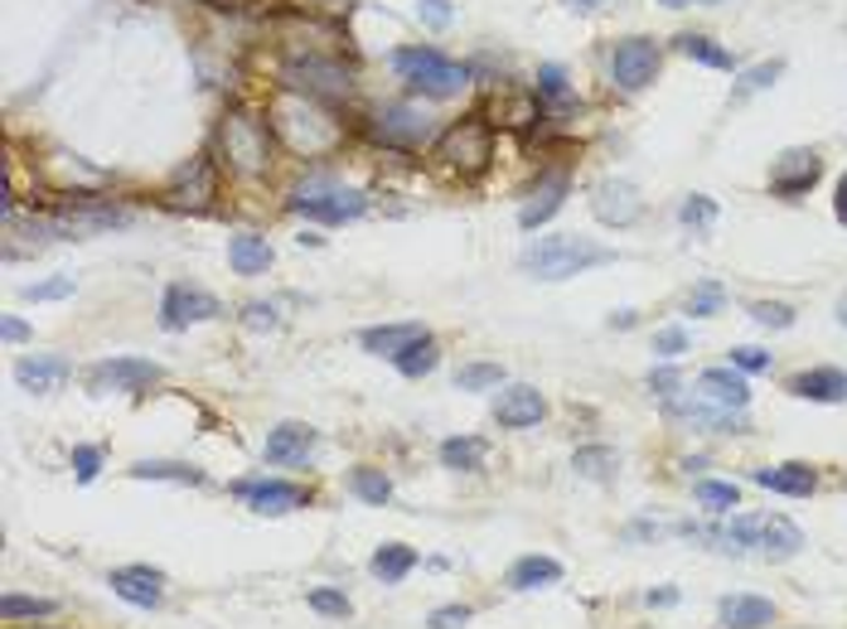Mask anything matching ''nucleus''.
Segmentation results:
<instances>
[{
	"label": "nucleus",
	"instance_id": "f03ea898",
	"mask_svg": "<svg viewBox=\"0 0 847 629\" xmlns=\"http://www.w3.org/2000/svg\"><path fill=\"white\" fill-rule=\"evenodd\" d=\"M393 68L407 78V88L427 92V98H455V92L470 83L465 68L451 64V58H441L437 49H397Z\"/></svg>",
	"mask_w": 847,
	"mask_h": 629
},
{
	"label": "nucleus",
	"instance_id": "dca6fc26",
	"mask_svg": "<svg viewBox=\"0 0 847 629\" xmlns=\"http://www.w3.org/2000/svg\"><path fill=\"white\" fill-rule=\"evenodd\" d=\"M760 489H770V494H790V499H809L818 489V474H814V465H766V470H756L750 474Z\"/></svg>",
	"mask_w": 847,
	"mask_h": 629
},
{
	"label": "nucleus",
	"instance_id": "49530a36",
	"mask_svg": "<svg viewBox=\"0 0 847 629\" xmlns=\"http://www.w3.org/2000/svg\"><path fill=\"white\" fill-rule=\"evenodd\" d=\"M732 368H741V373H770V354H766V348H756V344H741V348H732Z\"/></svg>",
	"mask_w": 847,
	"mask_h": 629
},
{
	"label": "nucleus",
	"instance_id": "ddd939ff",
	"mask_svg": "<svg viewBox=\"0 0 847 629\" xmlns=\"http://www.w3.org/2000/svg\"><path fill=\"white\" fill-rule=\"evenodd\" d=\"M698 398L702 402H712V407H726V412H746V402H750V382H746V373L741 368H708L698 378Z\"/></svg>",
	"mask_w": 847,
	"mask_h": 629
},
{
	"label": "nucleus",
	"instance_id": "5701e85b",
	"mask_svg": "<svg viewBox=\"0 0 847 629\" xmlns=\"http://www.w3.org/2000/svg\"><path fill=\"white\" fill-rule=\"evenodd\" d=\"M272 242L267 238H257V232H238V238L228 242V262H233V272L238 276H257V272H267L272 266Z\"/></svg>",
	"mask_w": 847,
	"mask_h": 629
},
{
	"label": "nucleus",
	"instance_id": "7ed1b4c3",
	"mask_svg": "<svg viewBox=\"0 0 847 629\" xmlns=\"http://www.w3.org/2000/svg\"><path fill=\"white\" fill-rule=\"evenodd\" d=\"M291 208L305 218H315V224H349V218H359L369 199H363L359 190H345V184H329V180H310L296 190V199Z\"/></svg>",
	"mask_w": 847,
	"mask_h": 629
},
{
	"label": "nucleus",
	"instance_id": "1a4fd4ad",
	"mask_svg": "<svg viewBox=\"0 0 847 629\" xmlns=\"http://www.w3.org/2000/svg\"><path fill=\"white\" fill-rule=\"evenodd\" d=\"M238 494L247 499V504H252V514H262V518L296 514V508L305 504V494H301L296 484H286V480H242Z\"/></svg>",
	"mask_w": 847,
	"mask_h": 629
},
{
	"label": "nucleus",
	"instance_id": "c9c22d12",
	"mask_svg": "<svg viewBox=\"0 0 847 629\" xmlns=\"http://www.w3.org/2000/svg\"><path fill=\"white\" fill-rule=\"evenodd\" d=\"M499 382H504L499 364H465L455 373V388H465V392H485V388H499Z\"/></svg>",
	"mask_w": 847,
	"mask_h": 629
},
{
	"label": "nucleus",
	"instance_id": "58836bf2",
	"mask_svg": "<svg viewBox=\"0 0 847 629\" xmlns=\"http://www.w3.org/2000/svg\"><path fill=\"white\" fill-rule=\"evenodd\" d=\"M678 218H684L688 228H712L716 224V204L708 199V194H688L684 208H678Z\"/></svg>",
	"mask_w": 847,
	"mask_h": 629
},
{
	"label": "nucleus",
	"instance_id": "603ef678",
	"mask_svg": "<svg viewBox=\"0 0 847 629\" xmlns=\"http://www.w3.org/2000/svg\"><path fill=\"white\" fill-rule=\"evenodd\" d=\"M417 10H421V20H427L431 30L451 25V0H417Z\"/></svg>",
	"mask_w": 847,
	"mask_h": 629
},
{
	"label": "nucleus",
	"instance_id": "39448f33",
	"mask_svg": "<svg viewBox=\"0 0 847 629\" xmlns=\"http://www.w3.org/2000/svg\"><path fill=\"white\" fill-rule=\"evenodd\" d=\"M150 382H160V364H150V358H108V364H98L88 373V388L98 392H140L150 388Z\"/></svg>",
	"mask_w": 847,
	"mask_h": 629
},
{
	"label": "nucleus",
	"instance_id": "6e6d98bb",
	"mask_svg": "<svg viewBox=\"0 0 847 629\" xmlns=\"http://www.w3.org/2000/svg\"><path fill=\"white\" fill-rule=\"evenodd\" d=\"M658 533H664V523H634L630 538H658Z\"/></svg>",
	"mask_w": 847,
	"mask_h": 629
},
{
	"label": "nucleus",
	"instance_id": "3c124183",
	"mask_svg": "<svg viewBox=\"0 0 847 629\" xmlns=\"http://www.w3.org/2000/svg\"><path fill=\"white\" fill-rule=\"evenodd\" d=\"M242 324H247V330H276L281 314H276V306H262V300H252V306L242 310Z\"/></svg>",
	"mask_w": 847,
	"mask_h": 629
},
{
	"label": "nucleus",
	"instance_id": "5fc2aeb1",
	"mask_svg": "<svg viewBox=\"0 0 847 629\" xmlns=\"http://www.w3.org/2000/svg\"><path fill=\"white\" fill-rule=\"evenodd\" d=\"M0 334H5V344H20V340H25V334H30V324H25V320H15V314H10V320L0 324Z\"/></svg>",
	"mask_w": 847,
	"mask_h": 629
},
{
	"label": "nucleus",
	"instance_id": "f257e3e1",
	"mask_svg": "<svg viewBox=\"0 0 847 629\" xmlns=\"http://www.w3.org/2000/svg\"><path fill=\"white\" fill-rule=\"evenodd\" d=\"M616 262V248H601V242L581 238V232H557V238H538L533 248L523 252V272H533L538 282H567V276H581L591 266Z\"/></svg>",
	"mask_w": 847,
	"mask_h": 629
},
{
	"label": "nucleus",
	"instance_id": "473e14b6",
	"mask_svg": "<svg viewBox=\"0 0 847 629\" xmlns=\"http://www.w3.org/2000/svg\"><path fill=\"white\" fill-rule=\"evenodd\" d=\"M286 78H291V88H315V92H345L349 88V78L329 64H301V68H291Z\"/></svg>",
	"mask_w": 847,
	"mask_h": 629
},
{
	"label": "nucleus",
	"instance_id": "a211bd4d",
	"mask_svg": "<svg viewBox=\"0 0 847 629\" xmlns=\"http://www.w3.org/2000/svg\"><path fill=\"white\" fill-rule=\"evenodd\" d=\"M756 547L770 557V562H790V557L799 552V547H804V533H799L790 518H780V514H760Z\"/></svg>",
	"mask_w": 847,
	"mask_h": 629
},
{
	"label": "nucleus",
	"instance_id": "f3484780",
	"mask_svg": "<svg viewBox=\"0 0 847 629\" xmlns=\"http://www.w3.org/2000/svg\"><path fill=\"white\" fill-rule=\"evenodd\" d=\"M126 224H132V214H122V208H78V214H58L49 232H58V238H88V232H108Z\"/></svg>",
	"mask_w": 847,
	"mask_h": 629
},
{
	"label": "nucleus",
	"instance_id": "6ab92c4d",
	"mask_svg": "<svg viewBox=\"0 0 847 629\" xmlns=\"http://www.w3.org/2000/svg\"><path fill=\"white\" fill-rule=\"evenodd\" d=\"M790 392L804 402H847V373L843 368H809L790 378Z\"/></svg>",
	"mask_w": 847,
	"mask_h": 629
},
{
	"label": "nucleus",
	"instance_id": "72a5a7b5",
	"mask_svg": "<svg viewBox=\"0 0 847 629\" xmlns=\"http://www.w3.org/2000/svg\"><path fill=\"white\" fill-rule=\"evenodd\" d=\"M692 499H698L708 514H732V508L741 504V489L726 484V480H698L692 484Z\"/></svg>",
	"mask_w": 847,
	"mask_h": 629
},
{
	"label": "nucleus",
	"instance_id": "4be33fe9",
	"mask_svg": "<svg viewBox=\"0 0 847 629\" xmlns=\"http://www.w3.org/2000/svg\"><path fill=\"white\" fill-rule=\"evenodd\" d=\"M68 358H58V354H39V358H25V364L15 368V378L25 382L30 392H54V388H64L68 382Z\"/></svg>",
	"mask_w": 847,
	"mask_h": 629
},
{
	"label": "nucleus",
	"instance_id": "f704fd0d",
	"mask_svg": "<svg viewBox=\"0 0 847 629\" xmlns=\"http://www.w3.org/2000/svg\"><path fill=\"white\" fill-rule=\"evenodd\" d=\"M54 610H58V601H44V596H15V591H10V596L0 601V615H5L10 625H15V620H49Z\"/></svg>",
	"mask_w": 847,
	"mask_h": 629
},
{
	"label": "nucleus",
	"instance_id": "c756f323",
	"mask_svg": "<svg viewBox=\"0 0 847 629\" xmlns=\"http://www.w3.org/2000/svg\"><path fill=\"white\" fill-rule=\"evenodd\" d=\"M572 470L581 474V480H596V484H606V480H616L620 460H616V450H606V446H586V450H576Z\"/></svg>",
	"mask_w": 847,
	"mask_h": 629
},
{
	"label": "nucleus",
	"instance_id": "9d476101",
	"mask_svg": "<svg viewBox=\"0 0 847 629\" xmlns=\"http://www.w3.org/2000/svg\"><path fill=\"white\" fill-rule=\"evenodd\" d=\"M591 208H596V218L610 228H630L634 218H640V190L625 180H601L596 184V194H591Z\"/></svg>",
	"mask_w": 847,
	"mask_h": 629
},
{
	"label": "nucleus",
	"instance_id": "9b49d317",
	"mask_svg": "<svg viewBox=\"0 0 847 629\" xmlns=\"http://www.w3.org/2000/svg\"><path fill=\"white\" fill-rule=\"evenodd\" d=\"M543 412H547L543 392L528 388V382H513V388H504L499 398H494V422H499V426H513V431L538 426V422H543Z\"/></svg>",
	"mask_w": 847,
	"mask_h": 629
},
{
	"label": "nucleus",
	"instance_id": "7c9ffc66",
	"mask_svg": "<svg viewBox=\"0 0 847 629\" xmlns=\"http://www.w3.org/2000/svg\"><path fill=\"white\" fill-rule=\"evenodd\" d=\"M349 489H354V499H363V504H373V508H383L387 499H393V480H387L383 470H373V465H359V470L349 474Z\"/></svg>",
	"mask_w": 847,
	"mask_h": 629
},
{
	"label": "nucleus",
	"instance_id": "a18cd8bd",
	"mask_svg": "<svg viewBox=\"0 0 847 629\" xmlns=\"http://www.w3.org/2000/svg\"><path fill=\"white\" fill-rule=\"evenodd\" d=\"M654 354H658V358H678V354H688V330H678V324L658 330V334H654Z\"/></svg>",
	"mask_w": 847,
	"mask_h": 629
},
{
	"label": "nucleus",
	"instance_id": "f8f14e48",
	"mask_svg": "<svg viewBox=\"0 0 847 629\" xmlns=\"http://www.w3.org/2000/svg\"><path fill=\"white\" fill-rule=\"evenodd\" d=\"M441 160H451L455 170H465V174H475V170H485V160H489V131L479 122H461L451 136L441 141Z\"/></svg>",
	"mask_w": 847,
	"mask_h": 629
},
{
	"label": "nucleus",
	"instance_id": "052dcab7",
	"mask_svg": "<svg viewBox=\"0 0 847 629\" xmlns=\"http://www.w3.org/2000/svg\"><path fill=\"white\" fill-rule=\"evenodd\" d=\"M838 320H843V324H847V296H843V300H838Z\"/></svg>",
	"mask_w": 847,
	"mask_h": 629
},
{
	"label": "nucleus",
	"instance_id": "13d9d810",
	"mask_svg": "<svg viewBox=\"0 0 847 629\" xmlns=\"http://www.w3.org/2000/svg\"><path fill=\"white\" fill-rule=\"evenodd\" d=\"M610 324H616V330H630V324H634V310H620V314H610Z\"/></svg>",
	"mask_w": 847,
	"mask_h": 629
},
{
	"label": "nucleus",
	"instance_id": "de8ad7c7",
	"mask_svg": "<svg viewBox=\"0 0 847 629\" xmlns=\"http://www.w3.org/2000/svg\"><path fill=\"white\" fill-rule=\"evenodd\" d=\"M98 470H102V450H98V446H78V450H74L78 484H92V480H98Z\"/></svg>",
	"mask_w": 847,
	"mask_h": 629
},
{
	"label": "nucleus",
	"instance_id": "423d86ee",
	"mask_svg": "<svg viewBox=\"0 0 847 629\" xmlns=\"http://www.w3.org/2000/svg\"><path fill=\"white\" fill-rule=\"evenodd\" d=\"M610 73H616V83L625 92H640L654 83L658 73V49L650 39H625L616 44V54H610Z\"/></svg>",
	"mask_w": 847,
	"mask_h": 629
},
{
	"label": "nucleus",
	"instance_id": "ea45409f",
	"mask_svg": "<svg viewBox=\"0 0 847 629\" xmlns=\"http://www.w3.org/2000/svg\"><path fill=\"white\" fill-rule=\"evenodd\" d=\"M750 320L766 324V330H790V324H794V310H790V306H780V300H756V306H750Z\"/></svg>",
	"mask_w": 847,
	"mask_h": 629
},
{
	"label": "nucleus",
	"instance_id": "4468645a",
	"mask_svg": "<svg viewBox=\"0 0 847 629\" xmlns=\"http://www.w3.org/2000/svg\"><path fill=\"white\" fill-rule=\"evenodd\" d=\"M108 586L126 605H140V610H156V605L165 601V576L150 572V567H116V572L108 576Z\"/></svg>",
	"mask_w": 847,
	"mask_h": 629
},
{
	"label": "nucleus",
	"instance_id": "864d4df0",
	"mask_svg": "<svg viewBox=\"0 0 847 629\" xmlns=\"http://www.w3.org/2000/svg\"><path fill=\"white\" fill-rule=\"evenodd\" d=\"M644 601H650L654 610H668V605H678V586H658V591H650Z\"/></svg>",
	"mask_w": 847,
	"mask_h": 629
},
{
	"label": "nucleus",
	"instance_id": "412c9836",
	"mask_svg": "<svg viewBox=\"0 0 847 629\" xmlns=\"http://www.w3.org/2000/svg\"><path fill=\"white\" fill-rule=\"evenodd\" d=\"M775 620V605L766 596H750V591H736V596L722 601V625L726 629H766Z\"/></svg>",
	"mask_w": 847,
	"mask_h": 629
},
{
	"label": "nucleus",
	"instance_id": "37998d69",
	"mask_svg": "<svg viewBox=\"0 0 847 629\" xmlns=\"http://www.w3.org/2000/svg\"><path fill=\"white\" fill-rule=\"evenodd\" d=\"M650 388H654V398L674 402V398H678V388H684V373H678L674 364H658V368L650 373Z\"/></svg>",
	"mask_w": 847,
	"mask_h": 629
},
{
	"label": "nucleus",
	"instance_id": "8fccbe9b",
	"mask_svg": "<svg viewBox=\"0 0 847 629\" xmlns=\"http://www.w3.org/2000/svg\"><path fill=\"white\" fill-rule=\"evenodd\" d=\"M431 629H465L470 625V605H441V610L427 615Z\"/></svg>",
	"mask_w": 847,
	"mask_h": 629
},
{
	"label": "nucleus",
	"instance_id": "e433bc0d",
	"mask_svg": "<svg viewBox=\"0 0 847 629\" xmlns=\"http://www.w3.org/2000/svg\"><path fill=\"white\" fill-rule=\"evenodd\" d=\"M678 49H684L688 58H698V64H708V68H732V54L716 49V44L702 39V34H684V39H678Z\"/></svg>",
	"mask_w": 847,
	"mask_h": 629
},
{
	"label": "nucleus",
	"instance_id": "cd10ccee",
	"mask_svg": "<svg viewBox=\"0 0 847 629\" xmlns=\"http://www.w3.org/2000/svg\"><path fill=\"white\" fill-rule=\"evenodd\" d=\"M393 364H397V373H403V378H427V373L441 364V344L431 340V334H421V340H411L403 354L393 358Z\"/></svg>",
	"mask_w": 847,
	"mask_h": 629
},
{
	"label": "nucleus",
	"instance_id": "c85d7f7f",
	"mask_svg": "<svg viewBox=\"0 0 847 629\" xmlns=\"http://www.w3.org/2000/svg\"><path fill=\"white\" fill-rule=\"evenodd\" d=\"M132 480H174V484H204V470L180 460H136L132 465Z\"/></svg>",
	"mask_w": 847,
	"mask_h": 629
},
{
	"label": "nucleus",
	"instance_id": "20e7f679",
	"mask_svg": "<svg viewBox=\"0 0 847 629\" xmlns=\"http://www.w3.org/2000/svg\"><path fill=\"white\" fill-rule=\"evenodd\" d=\"M223 306L208 290H194V286H170L160 300V324L165 330H190V324H204V320H218Z\"/></svg>",
	"mask_w": 847,
	"mask_h": 629
},
{
	"label": "nucleus",
	"instance_id": "e2e57ef3",
	"mask_svg": "<svg viewBox=\"0 0 847 629\" xmlns=\"http://www.w3.org/2000/svg\"><path fill=\"white\" fill-rule=\"evenodd\" d=\"M708 5H712V0H708Z\"/></svg>",
	"mask_w": 847,
	"mask_h": 629
},
{
	"label": "nucleus",
	"instance_id": "bb28decb",
	"mask_svg": "<svg viewBox=\"0 0 847 629\" xmlns=\"http://www.w3.org/2000/svg\"><path fill=\"white\" fill-rule=\"evenodd\" d=\"M411 567H417V547H407V542H387L373 552V562H369V572L383 581V586H397Z\"/></svg>",
	"mask_w": 847,
	"mask_h": 629
},
{
	"label": "nucleus",
	"instance_id": "2f4dec72",
	"mask_svg": "<svg viewBox=\"0 0 847 629\" xmlns=\"http://www.w3.org/2000/svg\"><path fill=\"white\" fill-rule=\"evenodd\" d=\"M441 465L445 470H479L485 465V441H475V436L441 441Z\"/></svg>",
	"mask_w": 847,
	"mask_h": 629
},
{
	"label": "nucleus",
	"instance_id": "bf43d9fd",
	"mask_svg": "<svg viewBox=\"0 0 847 629\" xmlns=\"http://www.w3.org/2000/svg\"><path fill=\"white\" fill-rule=\"evenodd\" d=\"M658 5H668V10H684V5H692V0H658Z\"/></svg>",
	"mask_w": 847,
	"mask_h": 629
},
{
	"label": "nucleus",
	"instance_id": "2eb2a0df",
	"mask_svg": "<svg viewBox=\"0 0 847 629\" xmlns=\"http://www.w3.org/2000/svg\"><path fill=\"white\" fill-rule=\"evenodd\" d=\"M315 456V431L301 422H281L267 436V465H305Z\"/></svg>",
	"mask_w": 847,
	"mask_h": 629
},
{
	"label": "nucleus",
	"instance_id": "c03bdc74",
	"mask_svg": "<svg viewBox=\"0 0 847 629\" xmlns=\"http://www.w3.org/2000/svg\"><path fill=\"white\" fill-rule=\"evenodd\" d=\"M722 300H726V290H722V286H716V282H702L698 290H692L688 310H692V314H716V310H722Z\"/></svg>",
	"mask_w": 847,
	"mask_h": 629
},
{
	"label": "nucleus",
	"instance_id": "b1692460",
	"mask_svg": "<svg viewBox=\"0 0 847 629\" xmlns=\"http://www.w3.org/2000/svg\"><path fill=\"white\" fill-rule=\"evenodd\" d=\"M562 581V562H552V557H519V562L509 567V591H538V586H557Z\"/></svg>",
	"mask_w": 847,
	"mask_h": 629
},
{
	"label": "nucleus",
	"instance_id": "a878e982",
	"mask_svg": "<svg viewBox=\"0 0 847 629\" xmlns=\"http://www.w3.org/2000/svg\"><path fill=\"white\" fill-rule=\"evenodd\" d=\"M562 199H567V180H562V174H552V180H543L533 190V199L523 204V214H519V224L523 228H538V224H547L552 214H557L562 208Z\"/></svg>",
	"mask_w": 847,
	"mask_h": 629
},
{
	"label": "nucleus",
	"instance_id": "a19ab883",
	"mask_svg": "<svg viewBox=\"0 0 847 629\" xmlns=\"http://www.w3.org/2000/svg\"><path fill=\"white\" fill-rule=\"evenodd\" d=\"M310 610L315 615H329V620H349L354 615V605H349V596H339V591H310Z\"/></svg>",
	"mask_w": 847,
	"mask_h": 629
},
{
	"label": "nucleus",
	"instance_id": "680f3d73",
	"mask_svg": "<svg viewBox=\"0 0 847 629\" xmlns=\"http://www.w3.org/2000/svg\"><path fill=\"white\" fill-rule=\"evenodd\" d=\"M581 5H601V0H581Z\"/></svg>",
	"mask_w": 847,
	"mask_h": 629
},
{
	"label": "nucleus",
	"instance_id": "aec40b11",
	"mask_svg": "<svg viewBox=\"0 0 847 629\" xmlns=\"http://www.w3.org/2000/svg\"><path fill=\"white\" fill-rule=\"evenodd\" d=\"M373 131H379L383 141H393V146H421L431 126H427V116L411 112V107H383Z\"/></svg>",
	"mask_w": 847,
	"mask_h": 629
},
{
	"label": "nucleus",
	"instance_id": "4c0bfd02",
	"mask_svg": "<svg viewBox=\"0 0 847 629\" xmlns=\"http://www.w3.org/2000/svg\"><path fill=\"white\" fill-rule=\"evenodd\" d=\"M538 92L552 102V107H567L572 102V88H567V73H562L557 64H543L538 68Z\"/></svg>",
	"mask_w": 847,
	"mask_h": 629
},
{
	"label": "nucleus",
	"instance_id": "393cba45",
	"mask_svg": "<svg viewBox=\"0 0 847 629\" xmlns=\"http://www.w3.org/2000/svg\"><path fill=\"white\" fill-rule=\"evenodd\" d=\"M421 324H379V330H363L359 334V344L369 348V354H379V358H397L411 340H421Z\"/></svg>",
	"mask_w": 847,
	"mask_h": 629
},
{
	"label": "nucleus",
	"instance_id": "09e8293b",
	"mask_svg": "<svg viewBox=\"0 0 847 629\" xmlns=\"http://www.w3.org/2000/svg\"><path fill=\"white\" fill-rule=\"evenodd\" d=\"M64 296H74V276H54V282L25 286V300H64Z\"/></svg>",
	"mask_w": 847,
	"mask_h": 629
},
{
	"label": "nucleus",
	"instance_id": "0eeeda50",
	"mask_svg": "<svg viewBox=\"0 0 847 629\" xmlns=\"http://www.w3.org/2000/svg\"><path fill=\"white\" fill-rule=\"evenodd\" d=\"M818 174H823V160L814 150H784V156L770 165V190L784 194V199H799V194L814 190Z\"/></svg>",
	"mask_w": 847,
	"mask_h": 629
},
{
	"label": "nucleus",
	"instance_id": "4d7b16f0",
	"mask_svg": "<svg viewBox=\"0 0 847 629\" xmlns=\"http://www.w3.org/2000/svg\"><path fill=\"white\" fill-rule=\"evenodd\" d=\"M833 214H838L843 224H847V174H843V180H838V199H833Z\"/></svg>",
	"mask_w": 847,
	"mask_h": 629
},
{
	"label": "nucleus",
	"instance_id": "6e6552de",
	"mask_svg": "<svg viewBox=\"0 0 847 629\" xmlns=\"http://www.w3.org/2000/svg\"><path fill=\"white\" fill-rule=\"evenodd\" d=\"M223 141H228V160L247 174L267 170V131L257 122H247V116H233L228 126H223Z\"/></svg>",
	"mask_w": 847,
	"mask_h": 629
},
{
	"label": "nucleus",
	"instance_id": "79ce46f5",
	"mask_svg": "<svg viewBox=\"0 0 847 629\" xmlns=\"http://www.w3.org/2000/svg\"><path fill=\"white\" fill-rule=\"evenodd\" d=\"M780 73H784V64H760V68H746V73H741V83H736V98H746V92L770 88Z\"/></svg>",
	"mask_w": 847,
	"mask_h": 629
}]
</instances>
